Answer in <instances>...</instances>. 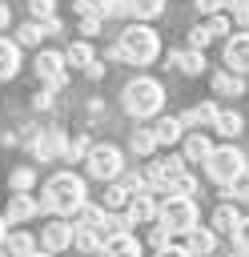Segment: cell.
Wrapping results in <instances>:
<instances>
[{
  "label": "cell",
  "mask_w": 249,
  "mask_h": 257,
  "mask_svg": "<svg viewBox=\"0 0 249 257\" xmlns=\"http://www.w3.org/2000/svg\"><path fill=\"white\" fill-rule=\"evenodd\" d=\"M181 173H185V153H181V157L153 161V165H149V185H153V189H169V185H173Z\"/></svg>",
  "instance_id": "obj_9"
},
{
  "label": "cell",
  "mask_w": 249,
  "mask_h": 257,
  "mask_svg": "<svg viewBox=\"0 0 249 257\" xmlns=\"http://www.w3.org/2000/svg\"><path fill=\"white\" fill-rule=\"evenodd\" d=\"M8 24H12V8L0 0V28H8Z\"/></svg>",
  "instance_id": "obj_47"
},
{
  "label": "cell",
  "mask_w": 249,
  "mask_h": 257,
  "mask_svg": "<svg viewBox=\"0 0 249 257\" xmlns=\"http://www.w3.org/2000/svg\"><path fill=\"white\" fill-rule=\"evenodd\" d=\"M245 161H249V157H241L233 145H221V149H213V157L205 161V169H209V177H213L217 185H233V181H241Z\"/></svg>",
  "instance_id": "obj_4"
},
{
  "label": "cell",
  "mask_w": 249,
  "mask_h": 257,
  "mask_svg": "<svg viewBox=\"0 0 249 257\" xmlns=\"http://www.w3.org/2000/svg\"><path fill=\"white\" fill-rule=\"evenodd\" d=\"M112 56L129 60V64H153L161 56V36L149 28V24H129L112 48Z\"/></svg>",
  "instance_id": "obj_2"
},
{
  "label": "cell",
  "mask_w": 249,
  "mask_h": 257,
  "mask_svg": "<svg viewBox=\"0 0 249 257\" xmlns=\"http://www.w3.org/2000/svg\"><path fill=\"white\" fill-rule=\"evenodd\" d=\"M165 193H169V197H193V193H197V177H193V173H181Z\"/></svg>",
  "instance_id": "obj_32"
},
{
  "label": "cell",
  "mask_w": 249,
  "mask_h": 257,
  "mask_svg": "<svg viewBox=\"0 0 249 257\" xmlns=\"http://www.w3.org/2000/svg\"><path fill=\"white\" fill-rule=\"evenodd\" d=\"M193 4H197V12L213 16V12H221V4H229V0H193Z\"/></svg>",
  "instance_id": "obj_42"
},
{
  "label": "cell",
  "mask_w": 249,
  "mask_h": 257,
  "mask_svg": "<svg viewBox=\"0 0 249 257\" xmlns=\"http://www.w3.org/2000/svg\"><path fill=\"white\" fill-rule=\"evenodd\" d=\"M44 36H48L44 20H28V24H20V28H16V44H40Z\"/></svg>",
  "instance_id": "obj_27"
},
{
  "label": "cell",
  "mask_w": 249,
  "mask_h": 257,
  "mask_svg": "<svg viewBox=\"0 0 249 257\" xmlns=\"http://www.w3.org/2000/svg\"><path fill=\"white\" fill-rule=\"evenodd\" d=\"M36 76H40L48 88H64V80H68V56L44 48V52L36 56Z\"/></svg>",
  "instance_id": "obj_7"
},
{
  "label": "cell",
  "mask_w": 249,
  "mask_h": 257,
  "mask_svg": "<svg viewBox=\"0 0 249 257\" xmlns=\"http://www.w3.org/2000/svg\"><path fill=\"white\" fill-rule=\"evenodd\" d=\"M233 241H237L241 253H249V217H241V225L233 229Z\"/></svg>",
  "instance_id": "obj_40"
},
{
  "label": "cell",
  "mask_w": 249,
  "mask_h": 257,
  "mask_svg": "<svg viewBox=\"0 0 249 257\" xmlns=\"http://www.w3.org/2000/svg\"><path fill=\"white\" fill-rule=\"evenodd\" d=\"M8 221H4V213H0V249H4V237H8V229H4Z\"/></svg>",
  "instance_id": "obj_49"
},
{
  "label": "cell",
  "mask_w": 249,
  "mask_h": 257,
  "mask_svg": "<svg viewBox=\"0 0 249 257\" xmlns=\"http://www.w3.org/2000/svg\"><path fill=\"white\" fill-rule=\"evenodd\" d=\"M84 72H88V76H92V80H100V76H104V64H100V60H92V64H88V68H84Z\"/></svg>",
  "instance_id": "obj_45"
},
{
  "label": "cell",
  "mask_w": 249,
  "mask_h": 257,
  "mask_svg": "<svg viewBox=\"0 0 249 257\" xmlns=\"http://www.w3.org/2000/svg\"><path fill=\"white\" fill-rule=\"evenodd\" d=\"M32 185H36V173H32L28 165H20V169H12V177H8V189H12V193H28Z\"/></svg>",
  "instance_id": "obj_30"
},
{
  "label": "cell",
  "mask_w": 249,
  "mask_h": 257,
  "mask_svg": "<svg viewBox=\"0 0 249 257\" xmlns=\"http://www.w3.org/2000/svg\"><path fill=\"white\" fill-rule=\"evenodd\" d=\"M88 153H92V141L80 133V137L68 141V153H64V157H72V161H88Z\"/></svg>",
  "instance_id": "obj_34"
},
{
  "label": "cell",
  "mask_w": 249,
  "mask_h": 257,
  "mask_svg": "<svg viewBox=\"0 0 249 257\" xmlns=\"http://www.w3.org/2000/svg\"><path fill=\"white\" fill-rule=\"evenodd\" d=\"M80 32H84V36H96V32H100V16H84V20H80Z\"/></svg>",
  "instance_id": "obj_43"
},
{
  "label": "cell",
  "mask_w": 249,
  "mask_h": 257,
  "mask_svg": "<svg viewBox=\"0 0 249 257\" xmlns=\"http://www.w3.org/2000/svg\"><path fill=\"white\" fill-rule=\"evenodd\" d=\"M181 116H161L157 124H153V137H157V145H177L181 141Z\"/></svg>",
  "instance_id": "obj_22"
},
{
  "label": "cell",
  "mask_w": 249,
  "mask_h": 257,
  "mask_svg": "<svg viewBox=\"0 0 249 257\" xmlns=\"http://www.w3.org/2000/svg\"><path fill=\"white\" fill-rule=\"evenodd\" d=\"M125 213H129L133 225H153V221L161 217V205H157L149 193H133V201L125 205Z\"/></svg>",
  "instance_id": "obj_12"
},
{
  "label": "cell",
  "mask_w": 249,
  "mask_h": 257,
  "mask_svg": "<svg viewBox=\"0 0 249 257\" xmlns=\"http://www.w3.org/2000/svg\"><path fill=\"white\" fill-rule=\"evenodd\" d=\"M28 145H32V157H36V161H56V157H64V153H68V137H60L56 128H48V133L32 137Z\"/></svg>",
  "instance_id": "obj_8"
},
{
  "label": "cell",
  "mask_w": 249,
  "mask_h": 257,
  "mask_svg": "<svg viewBox=\"0 0 249 257\" xmlns=\"http://www.w3.org/2000/svg\"><path fill=\"white\" fill-rule=\"evenodd\" d=\"M112 233H133L129 213H108V221H104V237H112Z\"/></svg>",
  "instance_id": "obj_35"
},
{
  "label": "cell",
  "mask_w": 249,
  "mask_h": 257,
  "mask_svg": "<svg viewBox=\"0 0 249 257\" xmlns=\"http://www.w3.org/2000/svg\"><path fill=\"white\" fill-rule=\"evenodd\" d=\"M80 253H100L104 249V233L100 229H84V225H76V241H72Z\"/></svg>",
  "instance_id": "obj_25"
},
{
  "label": "cell",
  "mask_w": 249,
  "mask_h": 257,
  "mask_svg": "<svg viewBox=\"0 0 249 257\" xmlns=\"http://www.w3.org/2000/svg\"><path fill=\"white\" fill-rule=\"evenodd\" d=\"M120 104H125V112H129V116L145 120V116L161 112V104H165V88H161V80H153V76H137V80H129V84H125Z\"/></svg>",
  "instance_id": "obj_3"
},
{
  "label": "cell",
  "mask_w": 249,
  "mask_h": 257,
  "mask_svg": "<svg viewBox=\"0 0 249 257\" xmlns=\"http://www.w3.org/2000/svg\"><path fill=\"white\" fill-rule=\"evenodd\" d=\"M129 201H133V193H129L120 181H112V185L104 189V205H108V209H120V205H129Z\"/></svg>",
  "instance_id": "obj_33"
},
{
  "label": "cell",
  "mask_w": 249,
  "mask_h": 257,
  "mask_svg": "<svg viewBox=\"0 0 249 257\" xmlns=\"http://www.w3.org/2000/svg\"><path fill=\"white\" fill-rule=\"evenodd\" d=\"M32 104H36V108H48V104H52V92H36Z\"/></svg>",
  "instance_id": "obj_46"
},
{
  "label": "cell",
  "mask_w": 249,
  "mask_h": 257,
  "mask_svg": "<svg viewBox=\"0 0 249 257\" xmlns=\"http://www.w3.org/2000/svg\"><path fill=\"white\" fill-rule=\"evenodd\" d=\"M84 169H88V177H96V181H116V177L125 173V157H120L116 145H92Z\"/></svg>",
  "instance_id": "obj_5"
},
{
  "label": "cell",
  "mask_w": 249,
  "mask_h": 257,
  "mask_svg": "<svg viewBox=\"0 0 249 257\" xmlns=\"http://www.w3.org/2000/svg\"><path fill=\"white\" fill-rule=\"evenodd\" d=\"M225 64L229 72H249V32H237L225 40Z\"/></svg>",
  "instance_id": "obj_13"
},
{
  "label": "cell",
  "mask_w": 249,
  "mask_h": 257,
  "mask_svg": "<svg viewBox=\"0 0 249 257\" xmlns=\"http://www.w3.org/2000/svg\"><path fill=\"white\" fill-rule=\"evenodd\" d=\"M157 257H193L185 245H169V249H157Z\"/></svg>",
  "instance_id": "obj_44"
},
{
  "label": "cell",
  "mask_w": 249,
  "mask_h": 257,
  "mask_svg": "<svg viewBox=\"0 0 249 257\" xmlns=\"http://www.w3.org/2000/svg\"><path fill=\"white\" fill-rule=\"evenodd\" d=\"M100 257H141V241L133 233H112V237H104Z\"/></svg>",
  "instance_id": "obj_15"
},
{
  "label": "cell",
  "mask_w": 249,
  "mask_h": 257,
  "mask_svg": "<svg viewBox=\"0 0 249 257\" xmlns=\"http://www.w3.org/2000/svg\"><path fill=\"white\" fill-rule=\"evenodd\" d=\"M161 12H165V0H129V16L137 20H153Z\"/></svg>",
  "instance_id": "obj_28"
},
{
  "label": "cell",
  "mask_w": 249,
  "mask_h": 257,
  "mask_svg": "<svg viewBox=\"0 0 249 257\" xmlns=\"http://www.w3.org/2000/svg\"><path fill=\"white\" fill-rule=\"evenodd\" d=\"M40 205H44L48 213H56V217H72V213H80V209L88 205L84 177H76V173H56V177H48Z\"/></svg>",
  "instance_id": "obj_1"
},
{
  "label": "cell",
  "mask_w": 249,
  "mask_h": 257,
  "mask_svg": "<svg viewBox=\"0 0 249 257\" xmlns=\"http://www.w3.org/2000/svg\"><path fill=\"white\" fill-rule=\"evenodd\" d=\"M209 40H213V32H209L205 24H197V28L189 32V44H193V48H201V52H205V44H209Z\"/></svg>",
  "instance_id": "obj_39"
},
{
  "label": "cell",
  "mask_w": 249,
  "mask_h": 257,
  "mask_svg": "<svg viewBox=\"0 0 249 257\" xmlns=\"http://www.w3.org/2000/svg\"><path fill=\"white\" fill-rule=\"evenodd\" d=\"M129 145H133V153H137V157H149V153L157 149V137H153V128H137Z\"/></svg>",
  "instance_id": "obj_31"
},
{
  "label": "cell",
  "mask_w": 249,
  "mask_h": 257,
  "mask_svg": "<svg viewBox=\"0 0 249 257\" xmlns=\"http://www.w3.org/2000/svg\"><path fill=\"white\" fill-rule=\"evenodd\" d=\"M64 56H68V68H88L96 56H92V44L88 40H72L68 48H64Z\"/></svg>",
  "instance_id": "obj_24"
},
{
  "label": "cell",
  "mask_w": 249,
  "mask_h": 257,
  "mask_svg": "<svg viewBox=\"0 0 249 257\" xmlns=\"http://www.w3.org/2000/svg\"><path fill=\"white\" fill-rule=\"evenodd\" d=\"M185 249L193 253V257H209L213 249H217V233L213 229H193V233H185Z\"/></svg>",
  "instance_id": "obj_16"
},
{
  "label": "cell",
  "mask_w": 249,
  "mask_h": 257,
  "mask_svg": "<svg viewBox=\"0 0 249 257\" xmlns=\"http://www.w3.org/2000/svg\"><path fill=\"white\" fill-rule=\"evenodd\" d=\"M36 213H40V201L28 197V193H12L8 205H4V221H8V225H20V221H28V217H36Z\"/></svg>",
  "instance_id": "obj_11"
},
{
  "label": "cell",
  "mask_w": 249,
  "mask_h": 257,
  "mask_svg": "<svg viewBox=\"0 0 249 257\" xmlns=\"http://www.w3.org/2000/svg\"><path fill=\"white\" fill-rule=\"evenodd\" d=\"M241 181H245V185H249V161H245V173H241Z\"/></svg>",
  "instance_id": "obj_50"
},
{
  "label": "cell",
  "mask_w": 249,
  "mask_h": 257,
  "mask_svg": "<svg viewBox=\"0 0 249 257\" xmlns=\"http://www.w3.org/2000/svg\"><path fill=\"white\" fill-rule=\"evenodd\" d=\"M44 28H48V36H56L64 24H60V16H52V20H44Z\"/></svg>",
  "instance_id": "obj_48"
},
{
  "label": "cell",
  "mask_w": 249,
  "mask_h": 257,
  "mask_svg": "<svg viewBox=\"0 0 249 257\" xmlns=\"http://www.w3.org/2000/svg\"><path fill=\"white\" fill-rule=\"evenodd\" d=\"M28 12H32V20H52L56 16V0H28Z\"/></svg>",
  "instance_id": "obj_36"
},
{
  "label": "cell",
  "mask_w": 249,
  "mask_h": 257,
  "mask_svg": "<svg viewBox=\"0 0 249 257\" xmlns=\"http://www.w3.org/2000/svg\"><path fill=\"white\" fill-rule=\"evenodd\" d=\"M213 92H217V96H241V92H245L241 72H217V76H213Z\"/></svg>",
  "instance_id": "obj_23"
},
{
  "label": "cell",
  "mask_w": 249,
  "mask_h": 257,
  "mask_svg": "<svg viewBox=\"0 0 249 257\" xmlns=\"http://www.w3.org/2000/svg\"><path fill=\"white\" fill-rule=\"evenodd\" d=\"M157 221L169 225L173 233H193L197 229V205H193V197H165Z\"/></svg>",
  "instance_id": "obj_6"
},
{
  "label": "cell",
  "mask_w": 249,
  "mask_h": 257,
  "mask_svg": "<svg viewBox=\"0 0 249 257\" xmlns=\"http://www.w3.org/2000/svg\"><path fill=\"white\" fill-rule=\"evenodd\" d=\"M217 116H221V108L209 104V100H201V104H193L189 112H181V124H185V128H213Z\"/></svg>",
  "instance_id": "obj_14"
},
{
  "label": "cell",
  "mask_w": 249,
  "mask_h": 257,
  "mask_svg": "<svg viewBox=\"0 0 249 257\" xmlns=\"http://www.w3.org/2000/svg\"><path fill=\"white\" fill-rule=\"evenodd\" d=\"M76 217H80V225H84V229H100V233H104V221H108V213H104L100 205H92V201H88V205H84Z\"/></svg>",
  "instance_id": "obj_29"
},
{
  "label": "cell",
  "mask_w": 249,
  "mask_h": 257,
  "mask_svg": "<svg viewBox=\"0 0 249 257\" xmlns=\"http://www.w3.org/2000/svg\"><path fill=\"white\" fill-rule=\"evenodd\" d=\"M36 257H48V253H36Z\"/></svg>",
  "instance_id": "obj_51"
},
{
  "label": "cell",
  "mask_w": 249,
  "mask_h": 257,
  "mask_svg": "<svg viewBox=\"0 0 249 257\" xmlns=\"http://www.w3.org/2000/svg\"><path fill=\"white\" fill-rule=\"evenodd\" d=\"M4 253H8V257H36V237L24 233V229H20V233H8V237H4Z\"/></svg>",
  "instance_id": "obj_21"
},
{
  "label": "cell",
  "mask_w": 249,
  "mask_h": 257,
  "mask_svg": "<svg viewBox=\"0 0 249 257\" xmlns=\"http://www.w3.org/2000/svg\"><path fill=\"white\" fill-rule=\"evenodd\" d=\"M169 237H173L169 225H153V229H149V241H153L157 249H169Z\"/></svg>",
  "instance_id": "obj_38"
},
{
  "label": "cell",
  "mask_w": 249,
  "mask_h": 257,
  "mask_svg": "<svg viewBox=\"0 0 249 257\" xmlns=\"http://www.w3.org/2000/svg\"><path fill=\"white\" fill-rule=\"evenodd\" d=\"M169 64H177L185 76H201V72H205V52H201V48H189V52H169Z\"/></svg>",
  "instance_id": "obj_17"
},
{
  "label": "cell",
  "mask_w": 249,
  "mask_h": 257,
  "mask_svg": "<svg viewBox=\"0 0 249 257\" xmlns=\"http://www.w3.org/2000/svg\"><path fill=\"white\" fill-rule=\"evenodd\" d=\"M229 24H233V20H229V16H225V12H213V16H209V24H205V28H209V32H213V36H225V32H229Z\"/></svg>",
  "instance_id": "obj_37"
},
{
  "label": "cell",
  "mask_w": 249,
  "mask_h": 257,
  "mask_svg": "<svg viewBox=\"0 0 249 257\" xmlns=\"http://www.w3.org/2000/svg\"><path fill=\"white\" fill-rule=\"evenodd\" d=\"M221 137H237L241 128H245V116L237 112V108H221V116H217V124H213Z\"/></svg>",
  "instance_id": "obj_26"
},
{
  "label": "cell",
  "mask_w": 249,
  "mask_h": 257,
  "mask_svg": "<svg viewBox=\"0 0 249 257\" xmlns=\"http://www.w3.org/2000/svg\"><path fill=\"white\" fill-rule=\"evenodd\" d=\"M213 149H217V145H213L201 128L185 137V161H209V157H213Z\"/></svg>",
  "instance_id": "obj_19"
},
{
  "label": "cell",
  "mask_w": 249,
  "mask_h": 257,
  "mask_svg": "<svg viewBox=\"0 0 249 257\" xmlns=\"http://www.w3.org/2000/svg\"><path fill=\"white\" fill-rule=\"evenodd\" d=\"M241 225V213H237V201H225L213 209V233H233Z\"/></svg>",
  "instance_id": "obj_20"
},
{
  "label": "cell",
  "mask_w": 249,
  "mask_h": 257,
  "mask_svg": "<svg viewBox=\"0 0 249 257\" xmlns=\"http://www.w3.org/2000/svg\"><path fill=\"white\" fill-rule=\"evenodd\" d=\"M229 12L237 24H249V0H229Z\"/></svg>",
  "instance_id": "obj_41"
},
{
  "label": "cell",
  "mask_w": 249,
  "mask_h": 257,
  "mask_svg": "<svg viewBox=\"0 0 249 257\" xmlns=\"http://www.w3.org/2000/svg\"><path fill=\"white\" fill-rule=\"evenodd\" d=\"M16 68H20V44L0 36V80H12Z\"/></svg>",
  "instance_id": "obj_18"
},
{
  "label": "cell",
  "mask_w": 249,
  "mask_h": 257,
  "mask_svg": "<svg viewBox=\"0 0 249 257\" xmlns=\"http://www.w3.org/2000/svg\"><path fill=\"white\" fill-rule=\"evenodd\" d=\"M40 241H44V249L48 253H60V249H68L72 241H76V225H68V221H48L44 225V233H40Z\"/></svg>",
  "instance_id": "obj_10"
}]
</instances>
